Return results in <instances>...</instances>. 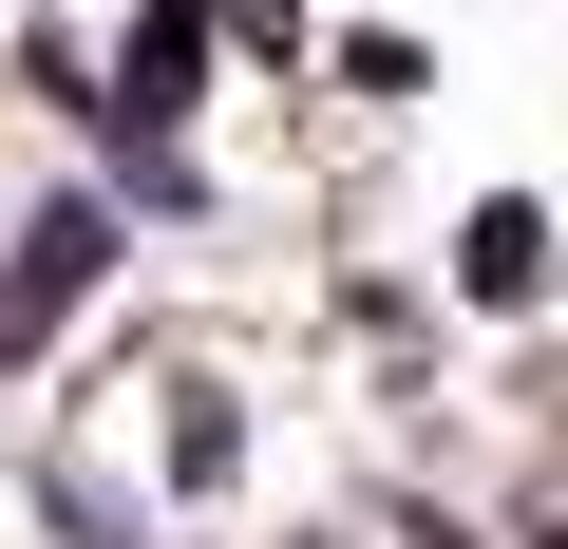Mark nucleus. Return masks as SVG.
<instances>
[{
  "instance_id": "3",
  "label": "nucleus",
  "mask_w": 568,
  "mask_h": 549,
  "mask_svg": "<svg viewBox=\"0 0 568 549\" xmlns=\"http://www.w3.org/2000/svg\"><path fill=\"white\" fill-rule=\"evenodd\" d=\"M455 285H474V304H549V209H530V190H493V209L455 227Z\"/></svg>"
},
{
  "instance_id": "1",
  "label": "nucleus",
  "mask_w": 568,
  "mask_h": 549,
  "mask_svg": "<svg viewBox=\"0 0 568 549\" xmlns=\"http://www.w3.org/2000/svg\"><path fill=\"white\" fill-rule=\"evenodd\" d=\"M95 265H114V209L95 190H58L39 227H20V265H0V360H39L77 304H95Z\"/></svg>"
},
{
  "instance_id": "2",
  "label": "nucleus",
  "mask_w": 568,
  "mask_h": 549,
  "mask_svg": "<svg viewBox=\"0 0 568 549\" xmlns=\"http://www.w3.org/2000/svg\"><path fill=\"white\" fill-rule=\"evenodd\" d=\"M190 95H209V0H152V20L114 39V133H133V171H171V133H190Z\"/></svg>"
},
{
  "instance_id": "5",
  "label": "nucleus",
  "mask_w": 568,
  "mask_h": 549,
  "mask_svg": "<svg viewBox=\"0 0 568 549\" xmlns=\"http://www.w3.org/2000/svg\"><path fill=\"white\" fill-rule=\"evenodd\" d=\"M549 549H568V530H549Z\"/></svg>"
},
{
  "instance_id": "4",
  "label": "nucleus",
  "mask_w": 568,
  "mask_h": 549,
  "mask_svg": "<svg viewBox=\"0 0 568 549\" xmlns=\"http://www.w3.org/2000/svg\"><path fill=\"white\" fill-rule=\"evenodd\" d=\"M171 474H190V492H227V474H246V417H227V398H190V417H171Z\"/></svg>"
}]
</instances>
